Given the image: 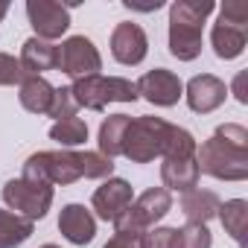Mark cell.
Wrapping results in <instances>:
<instances>
[{
  "instance_id": "27",
  "label": "cell",
  "mask_w": 248,
  "mask_h": 248,
  "mask_svg": "<svg viewBox=\"0 0 248 248\" xmlns=\"http://www.w3.org/2000/svg\"><path fill=\"white\" fill-rule=\"evenodd\" d=\"M170 245H172V228H155L138 239V248H170Z\"/></svg>"
},
{
  "instance_id": "16",
  "label": "cell",
  "mask_w": 248,
  "mask_h": 248,
  "mask_svg": "<svg viewBox=\"0 0 248 248\" xmlns=\"http://www.w3.org/2000/svg\"><path fill=\"white\" fill-rule=\"evenodd\" d=\"M56 59H59V47L41 38H30L21 50V67L27 76H38L44 70H56Z\"/></svg>"
},
{
  "instance_id": "11",
  "label": "cell",
  "mask_w": 248,
  "mask_h": 248,
  "mask_svg": "<svg viewBox=\"0 0 248 248\" xmlns=\"http://www.w3.org/2000/svg\"><path fill=\"white\" fill-rule=\"evenodd\" d=\"M135 88H138V93H143V96H146L149 102H155V105H175L178 96H181V82H178V76L170 73V70H164V67L143 73V76L135 82Z\"/></svg>"
},
{
  "instance_id": "8",
  "label": "cell",
  "mask_w": 248,
  "mask_h": 248,
  "mask_svg": "<svg viewBox=\"0 0 248 248\" xmlns=\"http://www.w3.org/2000/svg\"><path fill=\"white\" fill-rule=\"evenodd\" d=\"M3 199L12 207V213L35 222L47 213V207L53 202V187L41 184V181H30V178H18L3 187Z\"/></svg>"
},
{
  "instance_id": "6",
  "label": "cell",
  "mask_w": 248,
  "mask_h": 248,
  "mask_svg": "<svg viewBox=\"0 0 248 248\" xmlns=\"http://www.w3.org/2000/svg\"><path fill=\"white\" fill-rule=\"evenodd\" d=\"M21 178L41 181V184H70L82 178L79 152H38L24 164Z\"/></svg>"
},
{
  "instance_id": "3",
  "label": "cell",
  "mask_w": 248,
  "mask_h": 248,
  "mask_svg": "<svg viewBox=\"0 0 248 248\" xmlns=\"http://www.w3.org/2000/svg\"><path fill=\"white\" fill-rule=\"evenodd\" d=\"M199 172H210L216 178H245L248 175V152L242 143H231L222 135H213L202 149H199Z\"/></svg>"
},
{
  "instance_id": "28",
  "label": "cell",
  "mask_w": 248,
  "mask_h": 248,
  "mask_svg": "<svg viewBox=\"0 0 248 248\" xmlns=\"http://www.w3.org/2000/svg\"><path fill=\"white\" fill-rule=\"evenodd\" d=\"M105 248H138V239H129V236H114Z\"/></svg>"
},
{
  "instance_id": "17",
  "label": "cell",
  "mask_w": 248,
  "mask_h": 248,
  "mask_svg": "<svg viewBox=\"0 0 248 248\" xmlns=\"http://www.w3.org/2000/svg\"><path fill=\"white\" fill-rule=\"evenodd\" d=\"M161 178L170 190L190 193L199 181V164H196V158H167L161 167Z\"/></svg>"
},
{
  "instance_id": "31",
  "label": "cell",
  "mask_w": 248,
  "mask_h": 248,
  "mask_svg": "<svg viewBox=\"0 0 248 248\" xmlns=\"http://www.w3.org/2000/svg\"><path fill=\"white\" fill-rule=\"evenodd\" d=\"M44 248H59V245H44Z\"/></svg>"
},
{
  "instance_id": "7",
  "label": "cell",
  "mask_w": 248,
  "mask_h": 248,
  "mask_svg": "<svg viewBox=\"0 0 248 248\" xmlns=\"http://www.w3.org/2000/svg\"><path fill=\"white\" fill-rule=\"evenodd\" d=\"M245 24H248V3H225L222 6L219 21L210 32L219 59H236L245 50V35H248Z\"/></svg>"
},
{
  "instance_id": "1",
  "label": "cell",
  "mask_w": 248,
  "mask_h": 248,
  "mask_svg": "<svg viewBox=\"0 0 248 248\" xmlns=\"http://www.w3.org/2000/svg\"><path fill=\"white\" fill-rule=\"evenodd\" d=\"M213 12L210 0L190 3L181 0L170 9V53L181 62H190L202 53V24Z\"/></svg>"
},
{
  "instance_id": "5",
  "label": "cell",
  "mask_w": 248,
  "mask_h": 248,
  "mask_svg": "<svg viewBox=\"0 0 248 248\" xmlns=\"http://www.w3.org/2000/svg\"><path fill=\"white\" fill-rule=\"evenodd\" d=\"M170 132H172V126L164 123V120H158V117L132 120L129 132H126V140H123V155L138 161V164H146L155 155H164Z\"/></svg>"
},
{
  "instance_id": "23",
  "label": "cell",
  "mask_w": 248,
  "mask_h": 248,
  "mask_svg": "<svg viewBox=\"0 0 248 248\" xmlns=\"http://www.w3.org/2000/svg\"><path fill=\"white\" fill-rule=\"evenodd\" d=\"M248 204L242 202V199H233V202H228V204H219V216H222V225L228 228V233L239 242L242 239V233H245V222H248V210H245Z\"/></svg>"
},
{
  "instance_id": "29",
  "label": "cell",
  "mask_w": 248,
  "mask_h": 248,
  "mask_svg": "<svg viewBox=\"0 0 248 248\" xmlns=\"http://www.w3.org/2000/svg\"><path fill=\"white\" fill-rule=\"evenodd\" d=\"M126 6L140 9V12H155V9H161V0H152V3H132V0H126Z\"/></svg>"
},
{
  "instance_id": "19",
  "label": "cell",
  "mask_w": 248,
  "mask_h": 248,
  "mask_svg": "<svg viewBox=\"0 0 248 248\" xmlns=\"http://www.w3.org/2000/svg\"><path fill=\"white\" fill-rule=\"evenodd\" d=\"M129 123H132V117H126V114H114V117H108L102 123V129H99V149H102V155L108 161L123 155V140H126Z\"/></svg>"
},
{
  "instance_id": "2",
  "label": "cell",
  "mask_w": 248,
  "mask_h": 248,
  "mask_svg": "<svg viewBox=\"0 0 248 248\" xmlns=\"http://www.w3.org/2000/svg\"><path fill=\"white\" fill-rule=\"evenodd\" d=\"M172 207V199L164 187H155V190H146L138 202H132L126 210H123L117 219H114V228H117V236H129V239H140L158 219H164Z\"/></svg>"
},
{
  "instance_id": "13",
  "label": "cell",
  "mask_w": 248,
  "mask_h": 248,
  "mask_svg": "<svg viewBox=\"0 0 248 248\" xmlns=\"http://www.w3.org/2000/svg\"><path fill=\"white\" fill-rule=\"evenodd\" d=\"M132 204V187L123 178H108L96 193H93V210L99 219H117L123 210Z\"/></svg>"
},
{
  "instance_id": "20",
  "label": "cell",
  "mask_w": 248,
  "mask_h": 248,
  "mask_svg": "<svg viewBox=\"0 0 248 248\" xmlns=\"http://www.w3.org/2000/svg\"><path fill=\"white\" fill-rule=\"evenodd\" d=\"M53 88L41 79V76H27L21 82V105L32 114H47L53 105Z\"/></svg>"
},
{
  "instance_id": "4",
  "label": "cell",
  "mask_w": 248,
  "mask_h": 248,
  "mask_svg": "<svg viewBox=\"0 0 248 248\" xmlns=\"http://www.w3.org/2000/svg\"><path fill=\"white\" fill-rule=\"evenodd\" d=\"M70 93L76 99V105L102 111L108 102H135L138 99V88L129 79H120V76H88V79H76L70 85Z\"/></svg>"
},
{
  "instance_id": "22",
  "label": "cell",
  "mask_w": 248,
  "mask_h": 248,
  "mask_svg": "<svg viewBox=\"0 0 248 248\" xmlns=\"http://www.w3.org/2000/svg\"><path fill=\"white\" fill-rule=\"evenodd\" d=\"M50 138L59 140L62 146H79L88 140V126H85V120L79 117H67V120H59L56 126L50 129Z\"/></svg>"
},
{
  "instance_id": "9",
  "label": "cell",
  "mask_w": 248,
  "mask_h": 248,
  "mask_svg": "<svg viewBox=\"0 0 248 248\" xmlns=\"http://www.w3.org/2000/svg\"><path fill=\"white\" fill-rule=\"evenodd\" d=\"M56 67L64 70L73 79H88V76H96V70L102 67V62H99V53H96L93 41H88L85 35H73L64 44H59Z\"/></svg>"
},
{
  "instance_id": "10",
  "label": "cell",
  "mask_w": 248,
  "mask_h": 248,
  "mask_svg": "<svg viewBox=\"0 0 248 248\" xmlns=\"http://www.w3.org/2000/svg\"><path fill=\"white\" fill-rule=\"evenodd\" d=\"M27 15L30 24L35 27V38L41 41H53L62 38V32L70 27V15L62 3H53V0H30L27 3Z\"/></svg>"
},
{
  "instance_id": "18",
  "label": "cell",
  "mask_w": 248,
  "mask_h": 248,
  "mask_svg": "<svg viewBox=\"0 0 248 248\" xmlns=\"http://www.w3.org/2000/svg\"><path fill=\"white\" fill-rule=\"evenodd\" d=\"M181 210L187 216V225H207V219L219 210V199L210 190H190L181 199Z\"/></svg>"
},
{
  "instance_id": "21",
  "label": "cell",
  "mask_w": 248,
  "mask_h": 248,
  "mask_svg": "<svg viewBox=\"0 0 248 248\" xmlns=\"http://www.w3.org/2000/svg\"><path fill=\"white\" fill-rule=\"evenodd\" d=\"M32 233V222L12 213V210H0V248H15L27 242Z\"/></svg>"
},
{
  "instance_id": "15",
  "label": "cell",
  "mask_w": 248,
  "mask_h": 248,
  "mask_svg": "<svg viewBox=\"0 0 248 248\" xmlns=\"http://www.w3.org/2000/svg\"><path fill=\"white\" fill-rule=\"evenodd\" d=\"M59 228H62V233H64L73 245H85V242H91L93 233H96V222H93V216H91L82 204H67V207L62 210V216H59Z\"/></svg>"
},
{
  "instance_id": "30",
  "label": "cell",
  "mask_w": 248,
  "mask_h": 248,
  "mask_svg": "<svg viewBox=\"0 0 248 248\" xmlns=\"http://www.w3.org/2000/svg\"><path fill=\"white\" fill-rule=\"evenodd\" d=\"M9 12V3H3V0H0V21H3V15Z\"/></svg>"
},
{
  "instance_id": "26",
  "label": "cell",
  "mask_w": 248,
  "mask_h": 248,
  "mask_svg": "<svg viewBox=\"0 0 248 248\" xmlns=\"http://www.w3.org/2000/svg\"><path fill=\"white\" fill-rule=\"evenodd\" d=\"M27 73L21 67V62H15L12 56L0 53V85H15V82H24Z\"/></svg>"
},
{
  "instance_id": "14",
  "label": "cell",
  "mask_w": 248,
  "mask_h": 248,
  "mask_svg": "<svg viewBox=\"0 0 248 248\" xmlns=\"http://www.w3.org/2000/svg\"><path fill=\"white\" fill-rule=\"evenodd\" d=\"M187 102H190L193 111H202V114L219 108L225 102V82H219L210 73L190 79V85H187Z\"/></svg>"
},
{
  "instance_id": "12",
  "label": "cell",
  "mask_w": 248,
  "mask_h": 248,
  "mask_svg": "<svg viewBox=\"0 0 248 248\" xmlns=\"http://www.w3.org/2000/svg\"><path fill=\"white\" fill-rule=\"evenodd\" d=\"M111 53L120 64H140L146 56V32L138 24H120L111 35Z\"/></svg>"
},
{
  "instance_id": "24",
  "label": "cell",
  "mask_w": 248,
  "mask_h": 248,
  "mask_svg": "<svg viewBox=\"0 0 248 248\" xmlns=\"http://www.w3.org/2000/svg\"><path fill=\"white\" fill-rule=\"evenodd\" d=\"M170 248H210L207 225H187L181 231H172V245Z\"/></svg>"
},
{
  "instance_id": "25",
  "label": "cell",
  "mask_w": 248,
  "mask_h": 248,
  "mask_svg": "<svg viewBox=\"0 0 248 248\" xmlns=\"http://www.w3.org/2000/svg\"><path fill=\"white\" fill-rule=\"evenodd\" d=\"M76 99H73V93H70V88H59L56 93H53V105H50V117H56V120H67V117H76Z\"/></svg>"
}]
</instances>
